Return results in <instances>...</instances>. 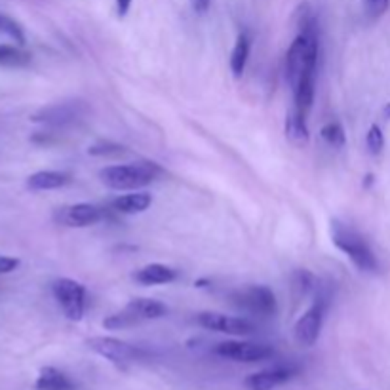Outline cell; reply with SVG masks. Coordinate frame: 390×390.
<instances>
[{
	"mask_svg": "<svg viewBox=\"0 0 390 390\" xmlns=\"http://www.w3.org/2000/svg\"><path fill=\"white\" fill-rule=\"evenodd\" d=\"M196 322H198V325L204 327V329L217 332V334L238 335V337L255 334V325H253L248 318L228 316V314L213 312V310L198 312V314H196Z\"/></svg>",
	"mask_w": 390,
	"mask_h": 390,
	"instance_id": "8",
	"label": "cell"
},
{
	"mask_svg": "<svg viewBox=\"0 0 390 390\" xmlns=\"http://www.w3.org/2000/svg\"><path fill=\"white\" fill-rule=\"evenodd\" d=\"M31 63V56L23 50L10 46V44H0V67L6 69H17Z\"/></svg>",
	"mask_w": 390,
	"mask_h": 390,
	"instance_id": "19",
	"label": "cell"
},
{
	"mask_svg": "<svg viewBox=\"0 0 390 390\" xmlns=\"http://www.w3.org/2000/svg\"><path fill=\"white\" fill-rule=\"evenodd\" d=\"M160 173L162 168L156 162L116 164L99 171V179L113 191H139L156 181Z\"/></svg>",
	"mask_w": 390,
	"mask_h": 390,
	"instance_id": "1",
	"label": "cell"
},
{
	"mask_svg": "<svg viewBox=\"0 0 390 390\" xmlns=\"http://www.w3.org/2000/svg\"><path fill=\"white\" fill-rule=\"evenodd\" d=\"M366 147L371 155H381L382 149H384V133H382V130L377 124H373V126L367 130Z\"/></svg>",
	"mask_w": 390,
	"mask_h": 390,
	"instance_id": "22",
	"label": "cell"
},
{
	"mask_svg": "<svg viewBox=\"0 0 390 390\" xmlns=\"http://www.w3.org/2000/svg\"><path fill=\"white\" fill-rule=\"evenodd\" d=\"M228 297H230V303L235 305L236 309L244 310V312L253 314V316L270 318L274 316L278 310L277 295L268 285H246V288L235 290Z\"/></svg>",
	"mask_w": 390,
	"mask_h": 390,
	"instance_id": "4",
	"label": "cell"
},
{
	"mask_svg": "<svg viewBox=\"0 0 390 390\" xmlns=\"http://www.w3.org/2000/svg\"><path fill=\"white\" fill-rule=\"evenodd\" d=\"M103 217H105V210L99 208V206H96V204H88V202L65 206V208L57 210L56 213L57 223H61V225H65V227H73V228L91 227V225L99 223Z\"/></svg>",
	"mask_w": 390,
	"mask_h": 390,
	"instance_id": "11",
	"label": "cell"
},
{
	"mask_svg": "<svg viewBox=\"0 0 390 390\" xmlns=\"http://www.w3.org/2000/svg\"><path fill=\"white\" fill-rule=\"evenodd\" d=\"M52 292L57 305L61 307L67 320L80 322L86 312V288L73 278H59L52 284Z\"/></svg>",
	"mask_w": 390,
	"mask_h": 390,
	"instance_id": "5",
	"label": "cell"
},
{
	"mask_svg": "<svg viewBox=\"0 0 390 390\" xmlns=\"http://www.w3.org/2000/svg\"><path fill=\"white\" fill-rule=\"evenodd\" d=\"M36 390H73V381L56 367H42L34 382Z\"/></svg>",
	"mask_w": 390,
	"mask_h": 390,
	"instance_id": "18",
	"label": "cell"
},
{
	"mask_svg": "<svg viewBox=\"0 0 390 390\" xmlns=\"http://www.w3.org/2000/svg\"><path fill=\"white\" fill-rule=\"evenodd\" d=\"M299 373V367L293 364H278V366L261 369L248 375L244 379V387L248 390H274L282 387L284 382L292 381Z\"/></svg>",
	"mask_w": 390,
	"mask_h": 390,
	"instance_id": "10",
	"label": "cell"
},
{
	"mask_svg": "<svg viewBox=\"0 0 390 390\" xmlns=\"http://www.w3.org/2000/svg\"><path fill=\"white\" fill-rule=\"evenodd\" d=\"M318 282L314 274H310L309 270H295L293 272V290L299 295H309V293L316 292Z\"/></svg>",
	"mask_w": 390,
	"mask_h": 390,
	"instance_id": "21",
	"label": "cell"
},
{
	"mask_svg": "<svg viewBox=\"0 0 390 390\" xmlns=\"http://www.w3.org/2000/svg\"><path fill=\"white\" fill-rule=\"evenodd\" d=\"M314 293L316 295H314L312 305L303 312L299 320L295 322V327H293V337L301 347L316 345V341L320 339V334H322L325 312L329 309V292L325 290L324 285H318Z\"/></svg>",
	"mask_w": 390,
	"mask_h": 390,
	"instance_id": "3",
	"label": "cell"
},
{
	"mask_svg": "<svg viewBox=\"0 0 390 390\" xmlns=\"http://www.w3.org/2000/svg\"><path fill=\"white\" fill-rule=\"evenodd\" d=\"M320 136H322V139L327 145L334 147V149H343L345 143H347V133H345V128L339 122L324 124L322 130H320Z\"/></svg>",
	"mask_w": 390,
	"mask_h": 390,
	"instance_id": "20",
	"label": "cell"
},
{
	"mask_svg": "<svg viewBox=\"0 0 390 390\" xmlns=\"http://www.w3.org/2000/svg\"><path fill=\"white\" fill-rule=\"evenodd\" d=\"M111 206L114 212L124 213V215H138L153 206V196L145 191H131L130 195L116 196Z\"/></svg>",
	"mask_w": 390,
	"mask_h": 390,
	"instance_id": "14",
	"label": "cell"
},
{
	"mask_svg": "<svg viewBox=\"0 0 390 390\" xmlns=\"http://www.w3.org/2000/svg\"><path fill=\"white\" fill-rule=\"evenodd\" d=\"M364 179H366V181H364V187H366V188L373 185V175H371V173H367V175Z\"/></svg>",
	"mask_w": 390,
	"mask_h": 390,
	"instance_id": "30",
	"label": "cell"
},
{
	"mask_svg": "<svg viewBox=\"0 0 390 390\" xmlns=\"http://www.w3.org/2000/svg\"><path fill=\"white\" fill-rule=\"evenodd\" d=\"M210 4H212V0H191V6H193V10H195V12H198V14H204V12H208Z\"/></svg>",
	"mask_w": 390,
	"mask_h": 390,
	"instance_id": "27",
	"label": "cell"
},
{
	"mask_svg": "<svg viewBox=\"0 0 390 390\" xmlns=\"http://www.w3.org/2000/svg\"><path fill=\"white\" fill-rule=\"evenodd\" d=\"M86 111H88V107L84 101H65V103H56V105L42 109L41 113L34 114L33 120L52 126V128H65V126L78 122L86 114Z\"/></svg>",
	"mask_w": 390,
	"mask_h": 390,
	"instance_id": "9",
	"label": "cell"
},
{
	"mask_svg": "<svg viewBox=\"0 0 390 390\" xmlns=\"http://www.w3.org/2000/svg\"><path fill=\"white\" fill-rule=\"evenodd\" d=\"M0 33H6L8 36H12L14 41L19 42V44H23V42H25V36H23V31H21V27H19L16 21H12L10 17L0 16Z\"/></svg>",
	"mask_w": 390,
	"mask_h": 390,
	"instance_id": "24",
	"label": "cell"
},
{
	"mask_svg": "<svg viewBox=\"0 0 390 390\" xmlns=\"http://www.w3.org/2000/svg\"><path fill=\"white\" fill-rule=\"evenodd\" d=\"M124 310L133 318L136 325L141 322H149V320H158L168 314V307L158 299H149V297H138V299H131Z\"/></svg>",
	"mask_w": 390,
	"mask_h": 390,
	"instance_id": "12",
	"label": "cell"
},
{
	"mask_svg": "<svg viewBox=\"0 0 390 390\" xmlns=\"http://www.w3.org/2000/svg\"><path fill=\"white\" fill-rule=\"evenodd\" d=\"M285 138L292 141L293 145L305 147L309 145L310 131L307 124V113H303L299 109L293 107L292 111L285 116Z\"/></svg>",
	"mask_w": 390,
	"mask_h": 390,
	"instance_id": "15",
	"label": "cell"
},
{
	"mask_svg": "<svg viewBox=\"0 0 390 390\" xmlns=\"http://www.w3.org/2000/svg\"><path fill=\"white\" fill-rule=\"evenodd\" d=\"M71 183V175L65 171L42 170L27 177V188L31 191H56Z\"/></svg>",
	"mask_w": 390,
	"mask_h": 390,
	"instance_id": "16",
	"label": "cell"
},
{
	"mask_svg": "<svg viewBox=\"0 0 390 390\" xmlns=\"http://www.w3.org/2000/svg\"><path fill=\"white\" fill-rule=\"evenodd\" d=\"M382 118H384V120H390V103L382 107Z\"/></svg>",
	"mask_w": 390,
	"mask_h": 390,
	"instance_id": "29",
	"label": "cell"
},
{
	"mask_svg": "<svg viewBox=\"0 0 390 390\" xmlns=\"http://www.w3.org/2000/svg\"><path fill=\"white\" fill-rule=\"evenodd\" d=\"M17 267H19V259H16V257H6V255H0V274L14 272Z\"/></svg>",
	"mask_w": 390,
	"mask_h": 390,
	"instance_id": "26",
	"label": "cell"
},
{
	"mask_svg": "<svg viewBox=\"0 0 390 390\" xmlns=\"http://www.w3.org/2000/svg\"><path fill=\"white\" fill-rule=\"evenodd\" d=\"M177 268L162 265V263H151V265H145V267H141L133 272V280L143 285L170 284L173 280H177Z\"/></svg>",
	"mask_w": 390,
	"mask_h": 390,
	"instance_id": "13",
	"label": "cell"
},
{
	"mask_svg": "<svg viewBox=\"0 0 390 390\" xmlns=\"http://www.w3.org/2000/svg\"><path fill=\"white\" fill-rule=\"evenodd\" d=\"M215 354L221 358H227L232 362H242V364H255V362H265L274 358L277 350L270 345L252 341H223L215 347Z\"/></svg>",
	"mask_w": 390,
	"mask_h": 390,
	"instance_id": "7",
	"label": "cell"
},
{
	"mask_svg": "<svg viewBox=\"0 0 390 390\" xmlns=\"http://www.w3.org/2000/svg\"><path fill=\"white\" fill-rule=\"evenodd\" d=\"M332 240L337 250H341L356 268L362 272H377L379 261L375 257L373 250L369 248L367 240L358 232L356 228L345 225L339 219L332 221Z\"/></svg>",
	"mask_w": 390,
	"mask_h": 390,
	"instance_id": "2",
	"label": "cell"
},
{
	"mask_svg": "<svg viewBox=\"0 0 390 390\" xmlns=\"http://www.w3.org/2000/svg\"><path fill=\"white\" fill-rule=\"evenodd\" d=\"M390 6V0H366V8L369 16L381 17Z\"/></svg>",
	"mask_w": 390,
	"mask_h": 390,
	"instance_id": "25",
	"label": "cell"
},
{
	"mask_svg": "<svg viewBox=\"0 0 390 390\" xmlns=\"http://www.w3.org/2000/svg\"><path fill=\"white\" fill-rule=\"evenodd\" d=\"M88 153L91 156H118L124 153V147L113 141H98L89 147Z\"/></svg>",
	"mask_w": 390,
	"mask_h": 390,
	"instance_id": "23",
	"label": "cell"
},
{
	"mask_svg": "<svg viewBox=\"0 0 390 390\" xmlns=\"http://www.w3.org/2000/svg\"><path fill=\"white\" fill-rule=\"evenodd\" d=\"M130 6H131V0H116V12H118V16L124 17L128 12H130Z\"/></svg>",
	"mask_w": 390,
	"mask_h": 390,
	"instance_id": "28",
	"label": "cell"
},
{
	"mask_svg": "<svg viewBox=\"0 0 390 390\" xmlns=\"http://www.w3.org/2000/svg\"><path fill=\"white\" fill-rule=\"evenodd\" d=\"M250 52H252V39H250V34L240 33L235 42L232 54H230V73H232L235 78H242L246 67H248Z\"/></svg>",
	"mask_w": 390,
	"mask_h": 390,
	"instance_id": "17",
	"label": "cell"
},
{
	"mask_svg": "<svg viewBox=\"0 0 390 390\" xmlns=\"http://www.w3.org/2000/svg\"><path fill=\"white\" fill-rule=\"evenodd\" d=\"M88 347L96 354L109 360L111 364L120 367V369H128L130 364L138 362L139 358H143V354H145L138 347H133L122 339H116V337H91V339H88Z\"/></svg>",
	"mask_w": 390,
	"mask_h": 390,
	"instance_id": "6",
	"label": "cell"
}]
</instances>
